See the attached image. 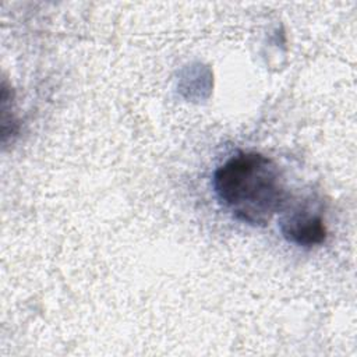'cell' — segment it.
Wrapping results in <instances>:
<instances>
[{"instance_id": "6da1fadb", "label": "cell", "mask_w": 357, "mask_h": 357, "mask_svg": "<svg viewBox=\"0 0 357 357\" xmlns=\"http://www.w3.org/2000/svg\"><path fill=\"white\" fill-rule=\"evenodd\" d=\"M213 188L233 218L251 226H266L287 198L279 166L258 152H240L220 165Z\"/></svg>"}, {"instance_id": "7a4b0ae2", "label": "cell", "mask_w": 357, "mask_h": 357, "mask_svg": "<svg viewBox=\"0 0 357 357\" xmlns=\"http://www.w3.org/2000/svg\"><path fill=\"white\" fill-rule=\"evenodd\" d=\"M280 229L289 241L308 248L322 244L328 236L322 216L305 208L287 213L280 222Z\"/></svg>"}]
</instances>
